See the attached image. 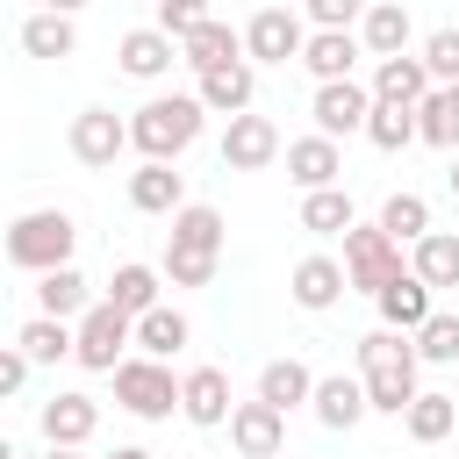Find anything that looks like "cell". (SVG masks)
Instances as JSON below:
<instances>
[{
	"mask_svg": "<svg viewBox=\"0 0 459 459\" xmlns=\"http://www.w3.org/2000/svg\"><path fill=\"white\" fill-rule=\"evenodd\" d=\"M380 230H387L394 244L430 237V201H423V194H387V201H380Z\"/></svg>",
	"mask_w": 459,
	"mask_h": 459,
	"instance_id": "35",
	"label": "cell"
},
{
	"mask_svg": "<svg viewBox=\"0 0 459 459\" xmlns=\"http://www.w3.org/2000/svg\"><path fill=\"white\" fill-rule=\"evenodd\" d=\"M430 294H437V287H430V280L409 265V273H394V280H387L373 301H380V323H387V330H409V337H416V330L437 316V308H430Z\"/></svg>",
	"mask_w": 459,
	"mask_h": 459,
	"instance_id": "14",
	"label": "cell"
},
{
	"mask_svg": "<svg viewBox=\"0 0 459 459\" xmlns=\"http://www.w3.org/2000/svg\"><path fill=\"white\" fill-rule=\"evenodd\" d=\"M437 79H430V65H423V50H402V57H373V100H394V108H416L423 93H430Z\"/></svg>",
	"mask_w": 459,
	"mask_h": 459,
	"instance_id": "20",
	"label": "cell"
},
{
	"mask_svg": "<svg viewBox=\"0 0 459 459\" xmlns=\"http://www.w3.org/2000/svg\"><path fill=\"white\" fill-rule=\"evenodd\" d=\"M115 65H122L129 79H165V72L186 65V57H179V36H165V29L151 22V29H129V36L115 43Z\"/></svg>",
	"mask_w": 459,
	"mask_h": 459,
	"instance_id": "17",
	"label": "cell"
},
{
	"mask_svg": "<svg viewBox=\"0 0 459 459\" xmlns=\"http://www.w3.org/2000/svg\"><path fill=\"white\" fill-rule=\"evenodd\" d=\"M308 7V22L316 29H351V22H366V7L373 0H301Z\"/></svg>",
	"mask_w": 459,
	"mask_h": 459,
	"instance_id": "42",
	"label": "cell"
},
{
	"mask_svg": "<svg viewBox=\"0 0 459 459\" xmlns=\"http://www.w3.org/2000/svg\"><path fill=\"white\" fill-rule=\"evenodd\" d=\"M43 459H79V445H43Z\"/></svg>",
	"mask_w": 459,
	"mask_h": 459,
	"instance_id": "45",
	"label": "cell"
},
{
	"mask_svg": "<svg viewBox=\"0 0 459 459\" xmlns=\"http://www.w3.org/2000/svg\"><path fill=\"white\" fill-rule=\"evenodd\" d=\"M151 7H158V0H151Z\"/></svg>",
	"mask_w": 459,
	"mask_h": 459,
	"instance_id": "49",
	"label": "cell"
},
{
	"mask_svg": "<svg viewBox=\"0 0 459 459\" xmlns=\"http://www.w3.org/2000/svg\"><path fill=\"white\" fill-rule=\"evenodd\" d=\"M366 57V43H359V29H308V50H301V65H308V79L323 86V79H351V65Z\"/></svg>",
	"mask_w": 459,
	"mask_h": 459,
	"instance_id": "21",
	"label": "cell"
},
{
	"mask_svg": "<svg viewBox=\"0 0 459 459\" xmlns=\"http://www.w3.org/2000/svg\"><path fill=\"white\" fill-rule=\"evenodd\" d=\"M108 380H115V402H122L129 416H143V423H165V416L179 409V380H172V366L151 359V351H129Z\"/></svg>",
	"mask_w": 459,
	"mask_h": 459,
	"instance_id": "4",
	"label": "cell"
},
{
	"mask_svg": "<svg viewBox=\"0 0 459 459\" xmlns=\"http://www.w3.org/2000/svg\"><path fill=\"white\" fill-rule=\"evenodd\" d=\"M65 151L86 165V172H108L122 151H136L129 143V122H115V108H79L72 115V129H65Z\"/></svg>",
	"mask_w": 459,
	"mask_h": 459,
	"instance_id": "8",
	"label": "cell"
},
{
	"mask_svg": "<svg viewBox=\"0 0 459 459\" xmlns=\"http://www.w3.org/2000/svg\"><path fill=\"white\" fill-rule=\"evenodd\" d=\"M151 14H158V29H165V36H179V43H186L201 22H215V7H208V0H158Z\"/></svg>",
	"mask_w": 459,
	"mask_h": 459,
	"instance_id": "40",
	"label": "cell"
},
{
	"mask_svg": "<svg viewBox=\"0 0 459 459\" xmlns=\"http://www.w3.org/2000/svg\"><path fill=\"white\" fill-rule=\"evenodd\" d=\"M452 423H459V402H452V394H437V387H423V394L409 402V416H402V430H409L416 445H445V437H452Z\"/></svg>",
	"mask_w": 459,
	"mask_h": 459,
	"instance_id": "31",
	"label": "cell"
},
{
	"mask_svg": "<svg viewBox=\"0 0 459 459\" xmlns=\"http://www.w3.org/2000/svg\"><path fill=\"white\" fill-rule=\"evenodd\" d=\"M359 43H366V57H402V50L416 43L409 7H402V0H373V7H366V22H359Z\"/></svg>",
	"mask_w": 459,
	"mask_h": 459,
	"instance_id": "23",
	"label": "cell"
},
{
	"mask_svg": "<svg viewBox=\"0 0 459 459\" xmlns=\"http://www.w3.org/2000/svg\"><path fill=\"white\" fill-rule=\"evenodd\" d=\"M416 136H423L430 151H459V79H452V86H430V93L416 100Z\"/></svg>",
	"mask_w": 459,
	"mask_h": 459,
	"instance_id": "27",
	"label": "cell"
},
{
	"mask_svg": "<svg viewBox=\"0 0 459 459\" xmlns=\"http://www.w3.org/2000/svg\"><path fill=\"white\" fill-rule=\"evenodd\" d=\"M108 301H115V308H129V316L158 308V273H151V265H115V280H108Z\"/></svg>",
	"mask_w": 459,
	"mask_h": 459,
	"instance_id": "37",
	"label": "cell"
},
{
	"mask_svg": "<svg viewBox=\"0 0 459 459\" xmlns=\"http://www.w3.org/2000/svg\"><path fill=\"white\" fill-rule=\"evenodd\" d=\"M409 265H416V273H423L437 294H445V287H459V237H452V230L416 237V244H409Z\"/></svg>",
	"mask_w": 459,
	"mask_h": 459,
	"instance_id": "32",
	"label": "cell"
},
{
	"mask_svg": "<svg viewBox=\"0 0 459 459\" xmlns=\"http://www.w3.org/2000/svg\"><path fill=\"white\" fill-rule=\"evenodd\" d=\"M416 351H423V366H452V359H459V316L437 308V316L416 330Z\"/></svg>",
	"mask_w": 459,
	"mask_h": 459,
	"instance_id": "39",
	"label": "cell"
},
{
	"mask_svg": "<svg viewBox=\"0 0 459 459\" xmlns=\"http://www.w3.org/2000/svg\"><path fill=\"white\" fill-rule=\"evenodd\" d=\"M344 287H351V273H344V258H330V251H308V258L287 273V294H294V308H308V316L337 308Z\"/></svg>",
	"mask_w": 459,
	"mask_h": 459,
	"instance_id": "12",
	"label": "cell"
},
{
	"mask_svg": "<svg viewBox=\"0 0 459 459\" xmlns=\"http://www.w3.org/2000/svg\"><path fill=\"white\" fill-rule=\"evenodd\" d=\"M287 179L301 186V194H316V186H337L344 179V151H337V136H294L287 143Z\"/></svg>",
	"mask_w": 459,
	"mask_h": 459,
	"instance_id": "18",
	"label": "cell"
},
{
	"mask_svg": "<svg viewBox=\"0 0 459 459\" xmlns=\"http://www.w3.org/2000/svg\"><path fill=\"white\" fill-rule=\"evenodd\" d=\"M14 344H22L36 366H57V359H72V351H79V323H65V316H43V308H36V316L14 330Z\"/></svg>",
	"mask_w": 459,
	"mask_h": 459,
	"instance_id": "26",
	"label": "cell"
},
{
	"mask_svg": "<svg viewBox=\"0 0 459 459\" xmlns=\"http://www.w3.org/2000/svg\"><path fill=\"white\" fill-rule=\"evenodd\" d=\"M36 308H43V316H65V323H79V316L93 308V287H86V273H79V265L36 273Z\"/></svg>",
	"mask_w": 459,
	"mask_h": 459,
	"instance_id": "24",
	"label": "cell"
},
{
	"mask_svg": "<svg viewBox=\"0 0 459 459\" xmlns=\"http://www.w3.org/2000/svg\"><path fill=\"white\" fill-rule=\"evenodd\" d=\"M308 115H316V129L323 136H366V115H373V86H359V79H323L316 86V100H308Z\"/></svg>",
	"mask_w": 459,
	"mask_h": 459,
	"instance_id": "10",
	"label": "cell"
},
{
	"mask_svg": "<svg viewBox=\"0 0 459 459\" xmlns=\"http://www.w3.org/2000/svg\"><path fill=\"white\" fill-rule=\"evenodd\" d=\"M287 143H280V122L273 115H230V129H222V172H265L273 158H280Z\"/></svg>",
	"mask_w": 459,
	"mask_h": 459,
	"instance_id": "9",
	"label": "cell"
},
{
	"mask_svg": "<svg viewBox=\"0 0 459 459\" xmlns=\"http://www.w3.org/2000/svg\"><path fill=\"white\" fill-rule=\"evenodd\" d=\"M172 244H186V251H222V208L186 201V208L172 215Z\"/></svg>",
	"mask_w": 459,
	"mask_h": 459,
	"instance_id": "36",
	"label": "cell"
},
{
	"mask_svg": "<svg viewBox=\"0 0 459 459\" xmlns=\"http://www.w3.org/2000/svg\"><path fill=\"white\" fill-rule=\"evenodd\" d=\"M179 57L194 65V72H215V65H230V57H244V29H230L222 14L215 22H201L186 43H179Z\"/></svg>",
	"mask_w": 459,
	"mask_h": 459,
	"instance_id": "28",
	"label": "cell"
},
{
	"mask_svg": "<svg viewBox=\"0 0 459 459\" xmlns=\"http://www.w3.org/2000/svg\"><path fill=\"white\" fill-rule=\"evenodd\" d=\"M423 65H430L437 86H452V79H459V29H430V36H423Z\"/></svg>",
	"mask_w": 459,
	"mask_h": 459,
	"instance_id": "41",
	"label": "cell"
},
{
	"mask_svg": "<svg viewBox=\"0 0 459 459\" xmlns=\"http://www.w3.org/2000/svg\"><path fill=\"white\" fill-rule=\"evenodd\" d=\"M308 409H316V423H323V430H351L359 416H373V394H366V380H359V373H323Z\"/></svg>",
	"mask_w": 459,
	"mask_h": 459,
	"instance_id": "19",
	"label": "cell"
},
{
	"mask_svg": "<svg viewBox=\"0 0 459 459\" xmlns=\"http://www.w3.org/2000/svg\"><path fill=\"white\" fill-rule=\"evenodd\" d=\"M273 459H294V452H273Z\"/></svg>",
	"mask_w": 459,
	"mask_h": 459,
	"instance_id": "48",
	"label": "cell"
},
{
	"mask_svg": "<svg viewBox=\"0 0 459 459\" xmlns=\"http://www.w3.org/2000/svg\"><path fill=\"white\" fill-rule=\"evenodd\" d=\"M344 273H351L359 294H380V287H387L394 273H409V265H402V244H394L380 222H351V230H344Z\"/></svg>",
	"mask_w": 459,
	"mask_h": 459,
	"instance_id": "6",
	"label": "cell"
},
{
	"mask_svg": "<svg viewBox=\"0 0 459 459\" xmlns=\"http://www.w3.org/2000/svg\"><path fill=\"white\" fill-rule=\"evenodd\" d=\"M230 373L222 366H194L186 380H179V416L194 423V430H215V423H230Z\"/></svg>",
	"mask_w": 459,
	"mask_h": 459,
	"instance_id": "15",
	"label": "cell"
},
{
	"mask_svg": "<svg viewBox=\"0 0 459 459\" xmlns=\"http://www.w3.org/2000/svg\"><path fill=\"white\" fill-rule=\"evenodd\" d=\"M359 215H351V194L344 186H316V194H301V230L308 237H344Z\"/></svg>",
	"mask_w": 459,
	"mask_h": 459,
	"instance_id": "33",
	"label": "cell"
},
{
	"mask_svg": "<svg viewBox=\"0 0 459 459\" xmlns=\"http://www.w3.org/2000/svg\"><path fill=\"white\" fill-rule=\"evenodd\" d=\"M258 394H265L273 409H301V402H316V373H308L301 359H265V366H258Z\"/></svg>",
	"mask_w": 459,
	"mask_h": 459,
	"instance_id": "29",
	"label": "cell"
},
{
	"mask_svg": "<svg viewBox=\"0 0 459 459\" xmlns=\"http://www.w3.org/2000/svg\"><path fill=\"white\" fill-rule=\"evenodd\" d=\"M222 265V251H186V244H165V280L172 287H208Z\"/></svg>",
	"mask_w": 459,
	"mask_h": 459,
	"instance_id": "38",
	"label": "cell"
},
{
	"mask_svg": "<svg viewBox=\"0 0 459 459\" xmlns=\"http://www.w3.org/2000/svg\"><path fill=\"white\" fill-rule=\"evenodd\" d=\"M366 143H373V151H409V143H423V136H416V108L373 100V115H366Z\"/></svg>",
	"mask_w": 459,
	"mask_h": 459,
	"instance_id": "34",
	"label": "cell"
},
{
	"mask_svg": "<svg viewBox=\"0 0 459 459\" xmlns=\"http://www.w3.org/2000/svg\"><path fill=\"white\" fill-rule=\"evenodd\" d=\"M301 50H308V29H301L294 7H258L244 22V57L251 65H301Z\"/></svg>",
	"mask_w": 459,
	"mask_h": 459,
	"instance_id": "7",
	"label": "cell"
},
{
	"mask_svg": "<svg viewBox=\"0 0 459 459\" xmlns=\"http://www.w3.org/2000/svg\"><path fill=\"white\" fill-rule=\"evenodd\" d=\"M201 115H208L201 93H151V100L129 115V143H136L143 158H179V151L201 136Z\"/></svg>",
	"mask_w": 459,
	"mask_h": 459,
	"instance_id": "2",
	"label": "cell"
},
{
	"mask_svg": "<svg viewBox=\"0 0 459 459\" xmlns=\"http://www.w3.org/2000/svg\"><path fill=\"white\" fill-rule=\"evenodd\" d=\"M36 423H43V445H86V437L100 430V402L79 394V387H57Z\"/></svg>",
	"mask_w": 459,
	"mask_h": 459,
	"instance_id": "16",
	"label": "cell"
},
{
	"mask_svg": "<svg viewBox=\"0 0 459 459\" xmlns=\"http://www.w3.org/2000/svg\"><path fill=\"white\" fill-rule=\"evenodd\" d=\"M72 244H79V222L65 208H29V215L7 222V265H22V273L72 265Z\"/></svg>",
	"mask_w": 459,
	"mask_h": 459,
	"instance_id": "3",
	"label": "cell"
},
{
	"mask_svg": "<svg viewBox=\"0 0 459 459\" xmlns=\"http://www.w3.org/2000/svg\"><path fill=\"white\" fill-rule=\"evenodd\" d=\"M100 459H151L143 445H115V452H100Z\"/></svg>",
	"mask_w": 459,
	"mask_h": 459,
	"instance_id": "44",
	"label": "cell"
},
{
	"mask_svg": "<svg viewBox=\"0 0 459 459\" xmlns=\"http://www.w3.org/2000/svg\"><path fill=\"white\" fill-rule=\"evenodd\" d=\"M416 366H423V351H416V337L409 330H366L359 337V380H366V394H373V409L380 416H409V402L423 394L416 387Z\"/></svg>",
	"mask_w": 459,
	"mask_h": 459,
	"instance_id": "1",
	"label": "cell"
},
{
	"mask_svg": "<svg viewBox=\"0 0 459 459\" xmlns=\"http://www.w3.org/2000/svg\"><path fill=\"white\" fill-rule=\"evenodd\" d=\"M22 50H29V57H72V50H79V29H72V14H57V7H36V14L22 22Z\"/></svg>",
	"mask_w": 459,
	"mask_h": 459,
	"instance_id": "30",
	"label": "cell"
},
{
	"mask_svg": "<svg viewBox=\"0 0 459 459\" xmlns=\"http://www.w3.org/2000/svg\"><path fill=\"white\" fill-rule=\"evenodd\" d=\"M129 344H136V316L100 294V301L79 316V351H72V359H79L86 373H115V366L129 359Z\"/></svg>",
	"mask_w": 459,
	"mask_h": 459,
	"instance_id": "5",
	"label": "cell"
},
{
	"mask_svg": "<svg viewBox=\"0 0 459 459\" xmlns=\"http://www.w3.org/2000/svg\"><path fill=\"white\" fill-rule=\"evenodd\" d=\"M29 366H36V359H29L22 344H7V351H0V394H22V387H29Z\"/></svg>",
	"mask_w": 459,
	"mask_h": 459,
	"instance_id": "43",
	"label": "cell"
},
{
	"mask_svg": "<svg viewBox=\"0 0 459 459\" xmlns=\"http://www.w3.org/2000/svg\"><path fill=\"white\" fill-rule=\"evenodd\" d=\"M129 208L136 215H179L186 208V172H172V158H143L129 172Z\"/></svg>",
	"mask_w": 459,
	"mask_h": 459,
	"instance_id": "13",
	"label": "cell"
},
{
	"mask_svg": "<svg viewBox=\"0 0 459 459\" xmlns=\"http://www.w3.org/2000/svg\"><path fill=\"white\" fill-rule=\"evenodd\" d=\"M230 445H237L244 459H273V452H287V409H273L265 394L237 402V409H230Z\"/></svg>",
	"mask_w": 459,
	"mask_h": 459,
	"instance_id": "11",
	"label": "cell"
},
{
	"mask_svg": "<svg viewBox=\"0 0 459 459\" xmlns=\"http://www.w3.org/2000/svg\"><path fill=\"white\" fill-rule=\"evenodd\" d=\"M194 93L208 100V115H244V108H251V93H258V65H251V57H230V65L201 72V86H194Z\"/></svg>",
	"mask_w": 459,
	"mask_h": 459,
	"instance_id": "22",
	"label": "cell"
},
{
	"mask_svg": "<svg viewBox=\"0 0 459 459\" xmlns=\"http://www.w3.org/2000/svg\"><path fill=\"white\" fill-rule=\"evenodd\" d=\"M445 186H452V194H459V151H452V172H445Z\"/></svg>",
	"mask_w": 459,
	"mask_h": 459,
	"instance_id": "47",
	"label": "cell"
},
{
	"mask_svg": "<svg viewBox=\"0 0 459 459\" xmlns=\"http://www.w3.org/2000/svg\"><path fill=\"white\" fill-rule=\"evenodd\" d=\"M43 7H57V14H79V7H86V0H43Z\"/></svg>",
	"mask_w": 459,
	"mask_h": 459,
	"instance_id": "46",
	"label": "cell"
},
{
	"mask_svg": "<svg viewBox=\"0 0 459 459\" xmlns=\"http://www.w3.org/2000/svg\"><path fill=\"white\" fill-rule=\"evenodd\" d=\"M186 344H194V323H186L172 301H158V308L136 316V351H151V359H179Z\"/></svg>",
	"mask_w": 459,
	"mask_h": 459,
	"instance_id": "25",
	"label": "cell"
}]
</instances>
